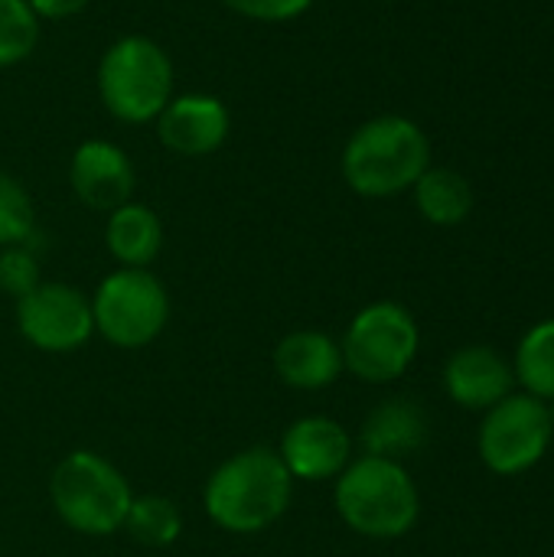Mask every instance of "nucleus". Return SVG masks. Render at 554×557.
I'll return each instance as SVG.
<instances>
[{"label":"nucleus","mask_w":554,"mask_h":557,"mask_svg":"<svg viewBox=\"0 0 554 557\" xmlns=\"http://www.w3.org/2000/svg\"><path fill=\"white\" fill-rule=\"evenodd\" d=\"M444 392L467 411H490L516 392L513 362L493 346H464L444 366Z\"/></svg>","instance_id":"13"},{"label":"nucleus","mask_w":554,"mask_h":557,"mask_svg":"<svg viewBox=\"0 0 554 557\" xmlns=\"http://www.w3.org/2000/svg\"><path fill=\"white\" fill-rule=\"evenodd\" d=\"M232 117L229 108L216 95H176L157 114V137L170 153L180 157H206L216 153L229 137Z\"/></svg>","instance_id":"11"},{"label":"nucleus","mask_w":554,"mask_h":557,"mask_svg":"<svg viewBox=\"0 0 554 557\" xmlns=\"http://www.w3.org/2000/svg\"><path fill=\"white\" fill-rule=\"evenodd\" d=\"M362 447L369 457L402 460L424 447L428 441V418L411 398H389L369 411L362 434Z\"/></svg>","instance_id":"15"},{"label":"nucleus","mask_w":554,"mask_h":557,"mask_svg":"<svg viewBox=\"0 0 554 557\" xmlns=\"http://www.w3.org/2000/svg\"><path fill=\"white\" fill-rule=\"evenodd\" d=\"M95 333L118 349L150 346L167 320L170 297L157 274L147 268H118L111 271L91 297Z\"/></svg>","instance_id":"7"},{"label":"nucleus","mask_w":554,"mask_h":557,"mask_svg":"<svg viewBox=\"0 0 554 557\" xmlns=\"http://www.w3.org/2000/svg\"><path fill=\"white\" fill-rule=\"evenodd\" d=\"M33 225L36 212L29 193L23 189L20 180L0 170V248L23 245L33 235Z\"/></svg>","instance_id":"21"},{"label":"nucleus","mask_w":554,"mask_h":557,"mask_svg":"<svg viewBox=\"0 0 554 557\" xmlns=\"http://www.w3.org/2000/svg\"><path fill=\"white\" fill-rule=\"evenodd\" d=\"M121 532L144 548H170L183 535V512L167 496H134Z\"/></svg>","instance_id":"19"},{"label":"nucleus","mask_w":554,"mask_h":557,"mask_svg":"<svg viewBox=\"0 0 554 557\" xmlns=\"http://www.w3.org/2000/svg\"><path fill=\"white\" fill-rule=\"evenodd\" d=\"M16 330L39 352H75L95 336L91 300L72 284H39L16 300Z\"/></svg>","instance_id":"9"},{"label":"nucleus","mask_w":554,"mask_h":557,"mask_svg":"<svg viewBox=\"0 0 554 557\" xmlns=\"http://www.w3.org/2000/svg\"><path fill=\"white\" fill-rule=\"evenodd\" d=\"M278 457L294 480L323 483L336 480L353 460V437L346 428L327 414L297 418L278 444Z\"/></svg>","instance_id":"10"},{"label":"nucleus","mask_w":554,"mask_h":557,"mask_svg":"<svg viewBox=\"0 0 554 557\" xmlns=\"http://www.w3.org/2000/svg\"><path fill=\"white\" fill-rule=\"evenodd\" d=\"M274 372L287 388L320 392L346 372L343 349L320 330H297L274 346Z\"/></svg>","instance_id":"14"},{"label":"nucleus","mask_w":554,"mask_h":557,"mask_svg":"<svg viewBox=\"0 0 554 557\" xmlns=\"http://www.w3.org/2000/svg\"><path fill=\"white\" fill-rule=\"evenodd\" d=\"M39 284H42L39 281V261L33 251H26L20 245L0 248V294L20 300L29 290H36Z\"/></svg>","instance_id":"22"},{"label":"nucleus","mask_w":554,"mask_h":557,"mask_svg":"<svg viewBox=\"0 0 554 557\" xmlns=\"http://www.w3.org/2000/svg\"><path fill=\"white\" fill-rule=\"evenodd\" d=\"M39 42V16L26 0H0V69L23 62Z\"/></svg>","instance_id":"20"},{"label":"nucleus","mask_w":554,"mask_h":557,"mask_svg":"<svg viewBox=\"0 0 554 557\" xmlns=\"http://www.w3.org/2000/svg\"><path fill=\"white\" fill-rule=\"evenodd\" d=\"M294 499V476L271 447H248L222 460L206 486L202 509L229 535H258L271 529Z\"/></svg>","instance_id":"1"},{"label":"nucleus","mask_w":554,"mask_h":557,"mask_svg":"<svg viewBox=\"0 0 554 557\" xmlns=\"http://www.w3.org/2000/svg\"><path fill=\"white\" fill-rule=\"evenodd\" d=\"M554 441V421L549 401L513 392L490 411L477 434L480 460L496 476H519L539 467Z\"/></svg>","instance_id":"8"},{"label":"nucleus","mask_w":554,"mask_h":557,"mask_svg":"<svg viewBox=\"0 0 554 557\" xmlns=\"http://www.w3.org/2000/svg\"><path fill=\"white\" fill-rule=\"evenodd\" d=\"M26 3L39 20H69L82 13L91 0H26Z\"/></svg>","instance_id":"24"},{"label":"nucleus","mask_w":554,"mask_h":557,"mask_svg":"<svg viewBox=\"0 0 554 557\" xmlns=\"http://www.w3.org/2000/svg\"><path fill=\"white\" fill-rule=\"evenodd\" d=\"M101 104L127 124L157 121L173 98V62L150 36H121L98 62Z\"/></svg>","instance_id":"5"},{"label":"nucleus","mask_w":554,"mask_h":557,"mask_svg":"<svg viewBox=\"0 0 554 557\" xmlns=\"http://www.w3.org/2000/svg\"><path fill=\"white\" fill-rule=\"evenodd\" d=\"M340 166L353 193L389 199L411 189L431 166V140L411 117L382 114L353 131Z\"/></svg>","instance_id":"3"},{"label":"nucleus","mask_w":554,"mask_h":557,"mask_svg":"<svg viewBox=\"0 0 554 557\" xmlns=\"http://www.w3.org/2000/svg\"><path fill=\"white\" fill-rule=\"evenodd\" d=\"M72 193L98 212H114L134 196V163L111 140H82L69 163Z\"/></svg>","instance_id":"12"},{"label":"nucleus","mask_w":554,"mask_h":557,"mask_svg":"<svg viewBox=\"0 0 554 557\" xmlns=\"http://www.w3.org/2000/svg\"><path fill=\"white\" fill-rule=\"evenodd\" d=\"M343 369L369 385H389L402 379L421 349V330L408 307L395 300H376L362 307L340 343Z\"/></svg>","instance_id":"6"},{"label":"nucleus","mask_w":554,"mask_h":557,"mask_svg":"<svg viewBox=\"0 0 554 557\" xmlns=\"http://www.w3.org/2000/svg\"><path fill=\"white\" fill-rule=\"evenodd\" d=\"M49 503L72 532L104 539L124 529L134 493L111 460L95 450H72L49 476Z\"/></svg>","instance_id":"4"},{"label":"nucleus","mask_w":554,"mask_h":557,"mask_svg":"<svg viewBox=\"0 0 554 557\" xmlns=\"http://www.w3.org/2000/svg\"><path fill=\"white\" fill-rule=\"evenodd\" d=\"M238 16L258 20V23H287L310 10L313 0H225Z\"/></svg>","instance_id":"23"},{"label":"nucleus","mask_w":554,"mask_h":557,"mask_svg":"<svg viewBox=\"0 0 554 557\" xmlns=\"http://www.w3.org/2000/svg\"><path fill=\"white\" fill-rule=\"evenodd\" d=\"M333 503L346 529L372 542L405 539L421 516V493L402 460L369 454L336 476Z\"/></svg>","instance_id":"2"},{"label":"nucleus","mask_w":554,"mask_h":557,"mask_svg":"<svg viewBox=\"0 0 554 557\" xmlns=\"http://www.w3.org/2000/svg\"><path fill=\"white\" fill-rule=\"evenodd\" d=\"M411 189H415L418 212L431 225L451 228V225H460L473 212V189L467 176H460L451 166H428Z\"/></svg>","instance_id":"17"},{"label":"nucleus","mask_w":554,"mask_h":557,"mask_svg":"<svg viewBox=\"0 0 554 557\" xmlns=\"http://www.w3.org/2000/svg\"><path fill=\"white\" fill-rule=\"evenodd\" d=\"M104 245L121 268H150L163 248V222L144 202H124L108 212Z\"/></svg>","instance_id":"16"},{"label":"nucleus","mask_w":554,"mask_h":557,"mask_svg":"<svg viewBox=\"0 0 554 557\" xmlns=\"http://www.w3.org/2000/svg\"><path fill=\"white\" fill-rule=\"evenodd\" d=\"M516 382L526 395H535L542 401H554V317L535 323L516 349L513 359Z\"/></svg>","instance_id":"18"}]
</instances>
